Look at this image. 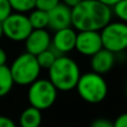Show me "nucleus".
Masks as SVG:
<instances>
[{"label": "nucleus", "mask_w": 127, "mask_h": 127, "mask_svg": "<svg viewBox=\"0 0 127 127\" xmlns=\"http://www.w3.org/2000/svg\"><path fill=\"white\" fill-rule=\"evenodd\" d=\"M112 18V8L98 0H83L71 9V26L77 31H100Z\"/></svg>", "instance_id": "nucleus-1"}, {"label": "nucleus", "mask_w": 127, "mask_h": 127, "mask_svg": "<svg viewBox=\"0 0 127 127\" xmlns=\"http://www.w3.org/2000/svg\"><path fill=\"white\" fill-rule=\"evenodd\" d=\"M9 68L15 84L20 86H30L38 79L41 70L36 56L28 53H24L18 56Z\"/></svg>", "instance_id": "nucleus-4"}, {"label": "nucleus", "mask_w": 127, "mask_h": 127, "mask_svg": "<svg viewBox=\"0 0 127 127\" xmlns=\"http://www.w3.org/2000/svg\"><path fill=\"white\" fill-rule=\"evenodd\" d=\"M13 84L15 81H13L10 68L6 65L0 66V97H3L9 94Z\"/></svg>", "instance_id": "nucleus-14"}, {"label": "nucleus", "mask_w": 127, "mask_h": 127, "mask_svg": "<svg viewBox=\"0 0 127 127\" xmlns=\"http://www.w3.org/2000/svg\"><path fill=\"white\" fill-rule=\"evenodd\" d=\"M89 127H114V122L108 121L107 118H97L92 122Z\"/></svg>", "instance_id": "nucleus-21"}, {"label": "nucleus", "mask_w": 127, "mask_h": 127, "mask_svg": "<svg viewBox=\"0 0 127 127\" xmlns=\"http://www.w3.org/2000/svg\"><path fill=\"white\" fill-rule=\"evenodd\" d=\"M71 27V9L60 2L48 12V28L57 31Z\"/></svg>", "instance_id": "nucleus-11"}, {"label": "nucleus", "mask_w": 127, "mask_h": 127, "mask_svg": "<svg viewBox=\"0 0 127 127\" xmlns=\"http://www.w3.org/2000/svg\"><path fill=\"white\" fill-rule=\"evenodd\" d=\"M60 3V0H36V9L49 12L51 9L57 7Z\"/></svg>", "instance_id": "nucleus-19"}, {"label": "nucleus", "mask_w": 127, "mask_h": 127, "mask_svg": "<svg viewBox=\"0 0 127 127\" xmlns=\"http://www.w3.org/2000/svg\"><path fill=\"white\" fill-rule=\"evenodd\" d=\"M2 36H3V32H2V27H1V22H0V39L2 38Z\"/></svg>", "instance_id": "nucleus-27"}, {"label": "nucleus", "mask_w": 127, "mask_h": 127, "mask_svg": "<svg viewBox=\"0 0 127 127\" xmlns=\"http://www.w3.org/2000/svg\"><path fill=\"white\" fill-rule=\"evenodd\" d=\"M12 10L19 13L32 11L36 8V0H8Z\"/></svg>", "instance_id": "nucleus-17"}, {"label": "nucleus", "mask_w": 127, "mask_h": 127, "mask_svg": "<svg viewBox=\"0 0 127 127\" xmlns=\"http://www.w3.org/2000/svg\"><path fill=\"white\" fill-rule=\"evenodd\" d=\"M114 127H127V113L121 114L115 119Z\"/></svg>", "instance_id": "nucleus-22"}, {"label": "nucleus", "mask_w": 127, "mask_h": 127, "mask_svg": "<svg viewBox=\"0 0 127 127\" xmlns=\"http://www.w3.org/2000/svg\"><path fill=\"white\" fill-rule=\"evenodd\" d=\"M113 15L118 18V21L127 24V0H122L112 8Z\"/></svg>", "instance_id": "nucleus-18"}, {"label": "nucleus", "mask_w": 127, "mask_h": 127, "mask_svg": "<svg viewBox=\"0 0 127 127\" xmlns=\"http://www.w3.org/2000/svg\"><path fill=\"white\" fill-rule=\"evenodd\" d=\"M103 48L113 54L123 53L127 49V24L110 21L100 30Z\"/></svg>", "instance_id": "nucleus-6"}, {"label": "nucleus", "mask_w": 127, "mask_h": 127, "mask_svg": "<svg viewBox=\"0 0 127 127\" xmlns=\"http://www.w3.org/2000/svg\"><path fill=\"white\" fill-rule=\"evenodd\" d=\"M62 3H64V4H66L67 7H69L70 9H72L74 7H76L77 4H79L83 0H62Z\"/></svg>", "instance_id": "nucleus-24"}, {"label": "nucleus", "mask_w": 127, "mask_h": 127, "mask_svg": "<svg viewBox=\"0 0 127 127\" xmlns=\"http://www.w3.org/2000/svg\"><path fill=\"white\" fill-rule=\"evenodd\" d=\"M42 121L41 110L35 107H28L21 113L19 118L20 127H39Z\"/></svg>", "instance_id": "nucleus-13"}, {"label": "nucleus", "mask_w": 127, "mask_h": 127, "mask_svg": "<svg viewBox=\"0 0 127 127\" xmlns=\"http://www.w3.org/2000/svg\"><path fill=\"white\" fill-rule=\"evenodd\" d=\"M0 127H16V124L9 117L0 116Z\"/></svg>", "instance_id": "nucleus-23"}, {"label": "nucleus", "mask_w": 127, "mask_h": 127, "mask_svg": "<svg viewBox=\"0 0 127 127\" xmlns=\"http://www.w3.org/2000/svg\"><path fill=\"white\" fill-rule=\"evenodd\" d=\"M12 13V8L8 0H0V22L6 20Z\"/></svg>", "instance_id": "nucleus-20"}, {"label": "nucleus", "mask_w": 127, "mask_h": 127, "mask_svg": "<svg viewBox=\"0 0 127 127\" xmlns=\"http://www.w3.org/2000/svg\"><path fill=\"white\" fill-rule=\"evenodd\" d=\"M6 62H7V54H6V51L0 47V66L6 65Z\"/></svg>", "instance_id": "nucleus-26"}, {"label": "nucleus", "mask_w": 127, "mask_h": 127, "mask_svg": "<svg viewBox=\"0 0 127 127\" xmlns=\"http://www.w3.org/2000/svg\"><path fill=\"white\" fill-rule=\"evenodd\" d=\"M49 80L57 90L69 92L76 88L80 78L78 64L68 56H59L48 69Z\"/></svg>", "instance_id": "nucleus-2"}, {"label": "nucleus", "mask_w": 127, "mask_h": 127, "mask_svg": "<svg viewBox=\"0 0 127 127\" xmlns=\"http://www.w3.org/2000/svg\"><path fill=\"white\" fill-rule=\"evenodd\" d=\"M25 46L27 53L37 56L50 48L51 36L46 29H33L25 40Z\"/></svg>", "instance_id": "nucleus-10"}, {"label": "nucleus", "mask_w": 127, "mask_h": 127, "mask_svg": "<svg viewBox=\"0 0 127 127\" xmlns=\"http://www.w3.org/2000/svg\"><path fill=\"white\" fill-rule=\"evenodd\" d=\"M75 49L83 56H94L103 49L100 31H78Z\"/></svg>", "instance_id": "nucleus-8"}, {"label": "nucleus", "mask_w": 127, "mask_h": 127, "mask_svg": "<svg viewBox=\"0 0 127 127\" xmlns=\"http://www.w3.org/2000/svg\"><path fill=\"white\" fill-rule=\"evenodd\" d=\"M115 65V54L103 48L90 57V67L92 71L99 75L109 72Z\"/></svg>", "instance_id": "nucleus-12"}, {"label": "nucleus", "mask_w": 127, "mask_h": 127, "mask_svg": "<svg viewBox=\"0 0 127 127\" xmlns=\"http://www.w3.org/2000/svg\"><path fill=\"white\" fill-rule=\"evenodd\" d=\"M76 89L83 100L89 104H99L106 98L108 86L103 75L94 71L80 75Z\"/></svg>", "instance_id": "nucleus-3"}, {"label": "nucleus", "mask_w": 127, "mask_h": 127, "mask_svg": "<svg viewBox=\"0 0 127 127\" xmlns=\"http://www.w3.org/2000/svg\"><path fill=\"white\" fill-rule=\"evenodd\" d=\"M57 57H59V56L51 49V47L49 49H47V50L40 53L39 55L36 56L37 62L39 64L41 69L42 68H44V69H49V68L54 65V63H55V60L57 59Z\"/></svg>", "instance_id": "nucleus-16"}, {"label": "nucleus", "mask_w": 127, "mask_h": 127, "mask_svg": "<svg viewBox=\"0 0 127 127\" xmlns=\"http://www.w3.org/2000/svg\"><path fill=\"white\" fill-rule=\"evenodd\" d=\"M76 38L77 32L71 27L62 29V30H57L55 31L53 38H51L50 47L58 56H63L75 49Z\"/></svg>", "instance_id": "nucleus-9"}, {"label": "nucleus", "mask_w": 127, "mask_h": 127, "mask_svg": "<svg viewBox=\"0 0 127 127\" xmlns=\"http://www.w3.org/2000/svg\"><path fill=\"white\" fill-rule=\"evenodd\" d=\"M28 18L32 29H46L48 27V12L46 11L35 8L30 11Z\"/></svg>", "instance_id": "nucleus-15"}, {"label": "nucleus", "mask_w": 127, "mask_h": 127, "mask_svg": "<svg viewBox=\"0 0 127 127\" xmlns=\"http://www.w3.org/2000/svg\"><path fill=\"white\" fill-rule=\"evenodd\" d=\"M57 92L49 79H37L29 86L28 100L30 106L39 110L48 109L55 104Z\"/></svg>", "instance_id": "nucleus-5"}, {"label": "nucleus", "mask_w": 127, "mask_h": 127, "mask_svg": "<svg viewBox=\"0 0 127 127\" xmlns=\"http://www.w3.org/2000/svg\"><path fill=\"white\" fill-rule=\"evenodd\" d=\"M3 36L13 41H25L33 30L28 16L25 13H11L6 20L1 22Z\"/></svg>", "instance_id": "nucleus-7"}, {"label": "nucleus", "mask_w": 127, "mask_h": 127, "mask_svg": "<svg viewBox=\"0 0 127 127\" xmlns=\"http://www.w3.org/2000/svg\"><path fill=\"white\" fill-rule=\"evenodd\" d=\"M98 1L101 2L103 4H105V6L109 7V8H113L115 4L118 3V2L122 1V0H98Z\"/></svg>", "instance_id": "nucleus-25"}]
</instances>
